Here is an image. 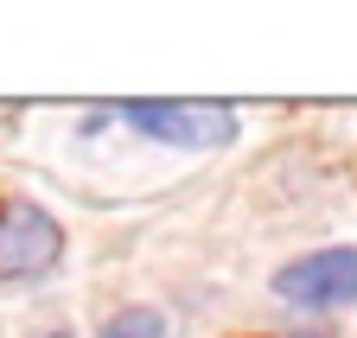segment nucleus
<instances>
[{"label":"nucleus","mask_w":357,"mask_h":338,"mask_svg":"<svg viewBox=\"0 0 357 338\" xmlns=\"http://www.w3.org/2000/svg\"><path fill=\"white\" fill-rule=\"evenodd\" d=\"M121 115L134 121L141 135H153V141H166V147H230L236 141V109L230 102H198V96H185V102H172V96H153V102H121Z\"/></svg>","instance_id":"f257e3e1"},{"label":"nucleus","mask_w":357,"mask_h":338,"mask_svg":"<svg viewBox=\"0 0 357 338\" xmlns=\"http://www.w3.org/2000/svg\"><path fill=\"white\" fill-rule=\"evenodd\" d=\"M58 256H64V230L52 210H38L32 198H0V287L52 275Z\"/></svg>","instance_id":"f03ea898"},{"label":"nucleus","mask_w":357,"mask_h":338,"mask_svg":"<svg viewBox=\"0 0 357 338\" xmlns=\"http://www.w3.org/2000/svg\"><path fill=\"white\" fill-rule=\"evenodd\" d=\"M275 293H281L287 307H306V313L351 307V300H357V243L312 249V256L287 262V268L275 275Z\"/></svg>","instance_id":"7ed1b4c3"},{"label":"nucleus","mask_w":357,"mask_h":338,"mask_svg":"<svg viewBox=\"0 0 357 338\" xmlns=\"http://www.w3.org/2000/svg\"><path fill=\"white\" fill-rule=\"evenodd\" d=\"M102 338H166V319H160L153 307H121V313L102 325Z\"/></svg>","instance_id":"20e7f679"},{"label":"nucleus","mask_w":357,"mask_h":338,"mask_svg":"<svg viewBox=\"0 0 357 338\" xmlns=\"http://www.w3.org/2000/svg\"><path fill=\"white\" fill-rule=\"evenodd\" d=\"M32 338H70V332H64V325H45V332H32Z\"/></svg>","instance_id":"39448f33"}]
</instances>
